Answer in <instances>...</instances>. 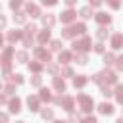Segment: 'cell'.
Here are the masks:
<instances>
[{
  "mask_svg": "<svg viewBox=\"0 0 123 123\" xmlns=\"http://www.w3.org/2000/svg\"><path fill=\"white\" fill-rule=\"evenodd\" d=\"M90 44H92L90 37H83L81 40H75L73 42V50L75 52H88L90 50Z\"/></svg>",
  "mask_w": 123,
  "mask_h": 123,
  "instance_id": "1",
  "label": "cell"
},
{
  "mask_svg": "<svg viewBox=\"0 0 123 123\" xmlns=\"http://www.w3.org/2000/svg\"><path fill=\"white\" fill-rule=\"evenodd\" d=\"M77 100H79L83 111H92V108H94V100H92V96H88V94H79Z\"/></svg>",
  "mask_w": 123,
  "mask_h": 123,
  "instance_id": "2",
  "label": "cell"
},
{
  "mask_svg": "<svg viewBox=\"0 0 123 123\" xmlns=\"http://www.w3.org/2000/svg\"><path fill=\"white\" fill-rule=\"evenodd\" d=\"M100 77H102V85H104V83H108V85L117 83V73L111 71V69H104V71L100 73Z\"/></svg>",
  "mask_w": 123,
  "mask_h": 123,
  "instance_id": "3",
  "label": "cell"
},
{
  "mask_svg": "<svg viewBox=\"0 0 123 123\" xmlns=\"http://www.w3.org/2000/svg\"><path fill=\"white\" fill-rule=\"evenodd\" d=\"M35 56H37L38 60L46 62V63H48V62H52V54H50L48 50H44L42 46H37V48H35Z\"/></svg>",
  "mask_w": 123,
  "mask_h": 123,
  "instance_id": "4",
  "label": "cell"
},
{
  "mask_svg": "<svg viewBox=\"0 0 123 123\" xmlns=\"http://www.w3.org/2000/svg\"><path fill=\"white\" fill-rule=\"evenodd\" d=\"M110 44H111V48H113V50H119V48H123V35H121V33H113V35H111V40H110Z\"/></svg>",
  "mask_w": 123,
  "mask_h": 123,
  "instance_id": "5",
  "label": "cell"
},
{
  "mask_svg": "<svg viewBox=\"0 0 123 123\" xmlns=\"http://www.w3.org/2000/svg\"><path fill=\"white\" fill-rule=\"evenodd\" d=\"M27 106H29V110L31 111H38L40 110V100H38V96H27Z\"/></svg>",
  "mask_w": 123,
  "mask_h": 123,
  "instance_id": "6",
  "label": "cell"
},
{
  "mask_svg": "<svg viewBox=\"0 0 123 123\" xmlns=\"http://www.w3.org/2000/svg\"><path fill=\"white\" fill-rule=\"evenodd\" d=\"M94 21H96V23H100V25H106V23H110V21H111V15H110V13H106V12H98V13L94 15Z\"/></svg>",
  "mask_w": 123,
  "mask_h": 123,
  "instance_id": "7",
  "label": "cell"
},
{
  "mask_svg": "<svg viewBox=\"0 0 123 123\" xmlns=\"http://www.w3.org/2000/svg\"><path fill=\"white\" fill-rule=\"evenodd\" d=\"M40 19H42V25H44V29H50V27L56 23V17H54V13H44V15H40Z\"/></svg>",
  "mask_w": 123,
  "mask_h": 123,
  "instance_id": "8",
  "label": "cell"
},
{
  "mask_svg": "<svg viewBox=\"0 0 123 123\" xmlns=\"http://www.w3.org/2000/svg\"><path fill=\"white\" fill-rule=\"evenodd\" d=\"M25 10H27V13H29L31 17H40V15H42V13H40V8H38L37 4H31V2H29Z\"/></svg>",
  "mask_w": 123,
  "mask_h": 123,
  "instance_id": "9",
  "label": "cell"
},
{
  "mask_svg": "<svg viewBox=\"0 0 123 123\" xmlns=\"http://www.w3.org/2000/svg\"><path fill=\"white\" fill-rule=\"evenodd\" d=\"M75 15H77V13H75L73 10H65V12H62L60 17H62V23H71V21L75 19Z\"/></svg>",
  "mask_w": 123,
  "mask_h": 123,
  "instance_id": "10",
  "label": "cell"
},
{
  "mask_svg": "<svg viewBox=\"0 0 123 123\" xmlns=\"http://www.w3.org/2000/svg\"><path fill=\"white\" fill-rule=\"evenodd\" d=\"M12 56H15V50L12 48V46H8L6 50H4V54H2V63L4 65H10V58Z\"/></svg>",
  "mask_w": 123,
  "mask_h": 123,
  "instance_id": "11",
  "label": "cell"
},
{
  "mask_svg": "<svg viewBox=\"0 0 123 123\" xmlns=\"http://www.w3.org/2000/svg\"><path fill=\"white\" fill-rule=\"evenodd\" d=\"M19 38H23V31H17V29L8 31V40H10V42H17Z\"/></svg>",
  "mask_w": 123,
  "mask_h": 123,
  "instance_id": "12",
  "label": "cell"
},
{
  "mask_svg": "<svg viewBox=\"0 0 123 123\" xmlns=\"http://www.w3.org/2000/svg\"><path fill=\"white\" fill-rule=\"evenodd\" d=\"M86 83H88V79H86L85 75H77V77H73V86H75V88H83Z\"/></svg>",
  "mask_w": 123,
  "mask_h": 123,
  "instance_id": "13",
  "label": "cell"
},
{
  "mask_svg": "<svg viewBox=\"0 0 123 123\" xmlns=\"http://www.w3.org/2000/svg\"><path fill=\"white\" fill-rule=\"evenodd\" d=\"M8 106H10V111H12V113H17V111L21 110V100H19V98H12V100L8 102Z\"/></svg>",
  "mask_w": 123,
  "mask_h": 123,
  "instance_id": "14",
  "label": "cell"
},
{
  "mask_svg": "<svg viewBox=\"0 0 123 123\" xmlns=\"http://www.w3.org/2000/svg\"><path fill=\"white\" fill-rule=\"evenodd\" d=\"M98 111L104 113V115H111V113H113V106L108 104V102H102V104L98 106Z\"/></svg>",
  "mask_w": 123,
  "mask_h": 123,
  "instance_id": "15",
  "label": "cell"
},
{
  "mask_svg": "<svg viewBox=\"0 0 123 123\" xmlns=\"http://www.w3.org/2000/svg\"><path fill=\"white\" fill-rule=\"evenodd\" d=\"M38 44H44V42H48L50 40V29H42V31H38Z\"/></svg>",
  "mask_w": 123,
  "mask_h": 123,
  "instance_id": "16",
  "label": "cell"
},
{
  "mask_svg": "<svg viewBox=\"0 0 123 123\" xmlns=\"http://www.w3.org/2000/svg\"><path fill=\"white\" fill-rule=\"evenodd\" d=\"M52 85H54V88H56V90H60V92H65V81H63V79H60V77H54Z\"/></svg>",
  "mask_w": 123,
  "mask_h": 123,
  "instance_id": "17",
  "label": "cell"
},
{
  "mask_svg": "<svg viewBox=\"0 0 123 123\" xmlns=\"http://www.w3.org/2000/svg\"><path fill=\"white\" fill-rule=\"evenodd\" d=\"M73 104H75V100H73L71 96H63V100H62V106H63V110H67V111H73Z\"/></svg>",
  "mask_w": 123,
  "mask_h": 123,
  "instance_id": "18",
  "label": "cell"
},
{
  "mask_svg": "<svg viewBox=\"0 0 123 123\" xmlns=\"http://www.w3.org/2000/svg\"><path fill=\"white\" fill-rule=\"evenodd\" d=\"M79 15H81L83 19H90V17H92V8H90V6H83V8L79 10Z\"/></svg>",
  "mask_w": 123,
  "mask_h": 123,
  "instance_id": "19",
  "label": "cell"
},
{
  "mask_svg": "<svg viewBox=\"0 0 123 123\" xmlns=\"http://www.w3.org/2000/svg\"><path fill=\"white\" fill-rule=\"evenodd\" d=\"M73 60V54L71 52H67V50H62L60 52V63H69Z\"/></svg>",
  "mask_w": 123,
  "mask_h": 123,
  "instance_id": "20",
  "label": "cell"
},
{
  "mask_svg": "<svg viewBox=\"0 0 123 123\" xmlns=\"http://www.w3.org/2000/svg\"><path fill=\"white\" fill-rule=\"evenodd\" d=\"M71 29H73L75 35H85V33H86V25H85V23H75Z\"/></svg>",
  "mask_w": 123,
  "mask_h": 123,
  "instance_id": "21",
  "label": "cell"
},
{
  "mask_svg": "<svg viewBox=\"0 0 123 123\" xmlns=\"http://www.w3.org/2000/svg\"><path fill=\"white\" fill-rule=\"evenodd\" d=\"M38 100H42V102H50V100H52V94H50V90H48V88H40Z\"/></svg>",
  "mask_w": 123,
  "mask_h": 123,
  "instance_id": "22",
  "label": "cell"
},
{
  "mask_svg": "<svg viewBox=\"0 0 123 123\" xmlns=\"http://www.w3.org/2000/svg\"><path fill=\"white\" fill-rule=\"evenodd\" d=\"M40 117L46 121V119H52L54 117V110L52 108H44V110H40Z\"/></svg>",
  "mask_w": 123,
  "mask_h": 123,
  "instance_id": "23",
  "label": "cell"
},
{
  "mask_svg": "<svg viewBox=\"0 0 123 123\" xmlns=\"http://www.w3.org/2000/svg\"><path fill=\"white\" fill-rule=\"evenodd\" d=\"M108 35H110V29H106V27H100V29L96 31V37H98L100 40H104V38H108Z\"/></svg>",
  "mask_w": 123,
  "mask_h": 123,
  "instance_id": "24",
  "label": "cell"
},
{
  "mask_svg": "<svg viewBox=\"0 0 123 123\" xmlns=\"http://www.w3.org/2000/svg\"><path fill=\"white\" fill-rule=\"evenodd\" d=\"M25 19H27V13L15 12V15H13V21H15V23H25Z\"/></svg>",
  "mask_w": 123,
  "mask_h": 123,
  "instance_id": "25",
  "label": "cell"
},
{
  "mask_svg": "<svg viewBox=\"0 0 123 123\" xmlns=\"http://www.w3.org/2000/svg\"><path fill=\"white\" fill-rule=\"evenodd\" d=\"M73 37H75V33H73V29H71V27L62 29V38H73Z\"/></svg>",
  "mask_w": 123,
  "mask_h": 123,
  "instance_id": "26",
  "label": "cell"
},
{
  "mask_svg": "<svg viewBox=\"0 0 123 123\" xmlns=\"http://www.w3.org/2000/svg\"><path fill=\"white\" fill-rule=\"evenodd\" d=\"M15 60H17L19 63H25V62H27V52H25V50L15 52Z\"/></svg>",
  "mask_w": 123,
  "mask_h": 123,
  "instance_id": "27",
  "label": "cell"
},
{
  "mask_svg": "<svg viewBox=\"0 0 123 123\" xmlns=\"http://www.w3.org/2000/svg\"><path fill=\"white\" fill-rule=\"evenodd\" d=\"M115 98H117V102L119 104H123V85H117V88H115Z\"/></svg>",
  "mask_w": 123,
  "mask_h": 123,
  "instance_id": "28",
  "label": "cell"
},
{
  "mask_svg": "<svg viewBox=\"0 0 123 123\" xmlns=\"http://www.w3.org/2000/svg\"><path fill=\"white\" fill-rule=\"evenodd\" d=\"M50 50L52 52H62V40H52L50 42Z\"/></svg>",
  "mask_w": 123,
  "mask_h": 123,
  "instance_id": "29",
  "label": "cell"
},
{
  "mask_svg": "<svg viewBox=\"0 0 123 123\" xmlns=\"http://www.w3.org/2000/svg\"><path fill=\"white\" fill-rule=\"evenodd\" d=\"M33 33H37V25H35V23H29V25L25 27L23 35H31V37H33Z\"/></svg>",
  "mask_w": 123,
  "mask_h": 123,
  "instance_id": "30",
  "label": "cell"
},
{
  "mask_svg": "<svg viewBox=\"0 0 123 123\" xmlns=\"http://www.w3.org/2000/svg\"><path fill=\"white\" fill-rule=\"evenodd\" d=\"M29 69L35 71V73H38V71H42V63H38V62H31V63H29Z\"/></svg>",
  "mask_w": 123,
  "mask_h": 123,
  "instance_id": "31",
  "label": "cell"
},
{
  "mask_svg": "<svg viewBox=\"0 0 123 123\" xmlns=\"http://www.w3.org/2000/svg\"><path fill=\"white\" fill-rule=\"evenodd\" d=\"M100 92H102V96H106V98H110V96L113 94V92H111V88H110V86H106V85H102V86H100Z\"/></svg>",
  "mask_w": 123,
  "mask_h": 123,
  "instance_id": "32",
  "label": "cell"
},
{
  "mask_svg": "<svg viewBox=\"0 0 123 123\" xmlns=\"http://www.w3.org/2000/svg\"><path fill=\"white\" fill-rule=\"evenodd\" d=\"M75 62H77L79 65H85V63L88 62V58H86L85 54H77V58H75Z\"/></svg>",
  "mask_w": 123,
  "mask_h": 123,
  "instance_id": "33",
  "label": "cell"
},
{
  "mask_svg": "<svg viewBox=\"0 0 123 123\" xmlns=\"http://www.w3.org/2000/svg\"><path fill=\"white\" fill-rule=\"evenodd\" d=\"M104 63H106V65L115 63V56H113V54H106V56H104Z\"/></svg>",
  "mask_w": 123,
  "mask_h": 123,
  "instance_id": "34",
  "label": "cell"
},
{
  "mask_svg": "<svg viewBox=\"0 0 123 123\" xmlns=\"http://www.w3.org/2000/svg\"><path fill=\"white\" fill-rule=\"evenodd\" d=\"M23 46H33V37L31 35H23Z\"/></svg>",
  "mask_w": 123,
  "mask_h": 123,
  "instance_id": "35",
  "label": "cell"
},
{
  "mask_svg": "<svg viewBox=\"0 0 123 123\" xmlns=\"http://www.w3.org/2000/svg\"><path fill=\"white\" fill-rule=\"evenodd\" d=\"M12 81H13V85H15V83H17V85H21L25 79H23V75H21V73H15V75H12Z\"/></svg>",
  "mask_w": 123,
  "mask_h": 123,
  "instance_id": "36",
  "label": "cell"
},
{
  "mask_svg": "<svg viewBox=\"0 0 123 123\" xmlns=\"http://www.w3.org/2000/svg\"><path fill=\"white\" fill-rule=\"evenodd\" d=\"M31 85H33V86H40V85H42V77H38V75H35V77L31 79Z\"/></svg>",
  "mask_w": 123,
  "mask_h": 123,
  "instance_id": "37",
  "label": "cell"
},
{
  "mask_svg": "<svg viewBox=\"0 0 123 123\" xmlns=\"http://www.w3.org/2000/svg\"><path fill=\"white\" fill-rule=\"evenodd\" d=\"M4 92H6V94H13V92H15V85H13V83L6 85V86H4Z\"/></svg>",
  "mask_w": 123,
  "mask_h": 123,
  "instance_id": "38",
  "label": "cell"
},
{
  "mask_svg": "<svg viewBox=\"0 0 123 123\" xmlns=\"http://www.w3.org/2000/svg\"><path fill=\"white\" fill-rule=\"evenodd\" d=\"M94 52H96V54H104V44H102V42H96V44H94Z\"/></svg>",
  "mask_w": 123,
  "mask_h": 123,
  "instance_id": "39",
  "label": "cell"
},
{
  "mask_svg": "<svg viewBox=\"0 0 123 123\" xmlns=\"http://www.w3.org/2000/svg\"><path fill=\"white\" fill-rule=\"evenodd\" d=\"M79 119H81V117H79V113H73V111H71V113H69V121H67V123H77Z\"/></svg>",
  "mask_w": 123,
  "mask_h": 123,
  "instance_id": "40",
  "label": "cell"
},
{
  "mask_svg": "<svg viewBox=\"0 0 123 123\" xmlns=\"http://www.w3.org/2000/svg\"><path fill=\"white\" fill-rule=\"evenodd\" d=\"M62 75H63V77H71V75H73V69H71V67H63V69H62Z\"/></svg>",
  "mask_w": 123,
  "mask_h": 123,
  "instance_id": "41",
  "label": "cell"
},
{
  "mask_svg": "<svg viewBox=\"0 0 123 123\" xmlns=\"http://www.w3.org/2000/svg\"><path fill=\"white\" fill-rule=\"evenodd\" d=\"M115 67L121 71L123 69V56H119V58H115Z\"/></svg>",
  "mask_w": 123,
  "mask_h": 123,
  "instance_id": "42",
  "label": "cell"
},
{
  "mask_svg": "<svg viewBox=\"0 0 123 123\" xmlns=\"http://www.w3.org/2000/svg\"><path fill=\"white\" fill-rule=\"evenodd\" d=\"M81 123H98V121H96V117H92V115H88V117H85V119H81Z\"/></svg>",
  "mask_w": 123,
  "mask_h": 123,
  "instance_id": "43",
  "label": "cell"
},
{
  "mask_svg": "<svg viewBox=\"0 0 123 123\" xmlns=\"http://www.w3.org/2000/svg\"><path fill=\"white\" fill-rule=\"evenodd\" d=\"M19 6H21V2H19V0H12V2H10V8H12V10H17Z\"/></svg>",
  "mask_w": 123,
  "mask_h": 123,
  "instance_id": "44",
  "label": "cell"
},
{
  "mask_svg": "<svg viewBox=\"0 0 123 123\" xmlns=\"http://www.w3.org/2000/svg\"><path fill=\"white\" fill-rule=\"evenodd\" d=\"M10 65H4V69H2V75H4V79H8V75H10Z\"/></svg>",
  "mask_w": 123,
  "mask_h": 123,
  "instance_id": "45",
  "label": "cell"
},
{
  "mask_svg": "<svg viewBox=\"0 0 123 123\" xmlns=\"http://www.w3.org/2000/svg\"><path fill=\"white\" fill-rule=\"evenodd\" d=\"M92 81L98 83V85H102V77H100V73H94V75H92Z\"/></svg>",
  "mask_w": 123,
  "mask_h": 123,
  "instance_id": "46",
  "label": "cell"
},
{
  "mask_svg": "<svg viewBox=\"0 0 123 123\" xmlns=\"http://www.w3.org/2000/svg\"><path fill=\"white\" fill-rule=\"evenodd\" d=\"M48 71H50V73H58V65H56V63H50V65H48Z\"/></svg>",
  "mask_w": 123,
  "mask_h": 123,
  "instance_id": "47",
  "label": "cell"
},
{
  "mask_svg": "<svg viewBox=\"0 0 123 123\" xmlns=\"http://www.w3.org/2000/svg\"><path fill=\"white\" fill-rule=\"evenodd\" d=\"M6 25H8V19H6L4 15H0V29H4Z\"/></svg>",
  "mask_w": 123,
  "mask_h": 123,
  "instance_id": "48",
  "label": "cell"
},
{
  "mask_svg": "<svg viewBox=\"0 0 123 123\" xmlns=\"http://www.w3.org/2000/svg\"><path fill=\"white\" fill-rule=\"evenodd\" d=\"M0 123H8V113H0Z\"/></svg>",
  "mask_w": 123,
  "mask_h": 123,
  "instance_id": "49",
  "label": "cell"
},
{
  "mask_svg": "<svg viewBox=\"0 0 123 123\" xmlns=\"http://www.w3.org/2000/svg\"><path fill=\"white\" fill-rule=\"evenodd\" d=\"M90 8H100V2L98 0H90Z\"/></svg>",
  "mask_w": 123,
  "mask_h": 123,
  "instance_id": "50",
  "label": "cell"
},
{
  "mask_svg": "<svg viewBox=\"0 0 123 123\" xmlns=\"http://www.w3.org/2000/svg\"><path fill=\"white\" fill-rule=\"evenodd\" d=\"M42 4H44V6H56V2H54V0H48V2H46V0H44V2H42Z\"/></svg>",
  "mask_w": 123,
  "mask_h": 123,
  "instance_id": "51",
  "label": "cell"
},
{
  "mask_svg": "<svg viewBox=\"0 0 123 123\" xmlns=\"http://www.w3.org/2000/svg\"><path fill=\"white\" fill-rule=\"evenodd\" d=\"M110 8H113V10H117V8H119V2H110Z\"/></svg>",
  "mask_w": 123,
  "mask_h": 123,
  "instance_id": "52",
  "label": "cell"
},
{
  "mask_svg": "<svg viewBox=\"0 0 123 123\" xmlns=\"http://www.w3.org/2000/svg\"><path fill=\"white\" fill-rule=\"evenodd\" d=\"M73 4H75V0H65V6H67V8H71Z\"/></svg>",
  "mask_w": 123,
  "mask_h": 123,
  "instance_id": "53",
  "label": "cell"
},
{
  "mask_svg": "<svg viewBox=\"0 0 123 123\" xmlns=\"http://www.w3.org/2000/svg\"><path fill=\"white\" fill-rule=\"evenodd\" d=\"M6 102H8V100H6V96H4V94H0V104H6Z\"/></svg>",
  "mask_w": 123,
  "mask_h": 123,
  "instance_id": "54",
  "label": "cell"
},
{
  "mask_svg": "<svg viewBox=\"0 0 123 123\" xmlns=\"http://www.w3.org/2000/svg\"><path fill=\"white\" fill-rule=\"evenodd\" d=\"M2 44H4V37L0 35V46H2Z\"/></svg>",
  "mask_w": 123,
  "mask_h": 123,
  "instance_id": "55",
  "label": "cell"
},
{
  "mask_svg": "<svg viewBox=\"0 0 123 123\" xmlns=\"http://www.w3.org/2000/svg\"><path fill=\"white\" fill-rule=\"evenodd\" d=\"M115 123H123V117H119V119H117V121H115Z\"/></svg>",
  "mask_w": 123,
  "mask_h": 123,
  "instance_id": "56",
  "label": "cell"
},
{
  "mask_svg": "<svg viewBox=\"0 0 123 123\" xmlns=\"http://www.w3.org/2000/svg\"><path fill=\"white\" fill-rule=\"evenodd\" d=\"M54 123H67V121H62V119H58V121H54Z\"/></svg>",
  "mask_w": 123,
  "mask_h": 123,
  "instance_id": "57",
  "label": "cell"
},
{
  "mask_svg": "<svg viewBox=\"0 0 123 123\" xmlns=\"http://www.w3.org/2000/svg\"><path fill=\"white\" fill-rule=\"evenodd\" d=\"M17 123H25V121H17Z\"/></svg>",
  "mask_w": 123,
  "mask_h": 123,
  "instance_id": "58",
  "label": "cell"
},
{
  "mask_svg": "<svg viewBox=\"0 0 123 123\" xmlns=\"http://www.w3.org/2000/svg\"><path fill=\"white\" fill-rule=\"evenodd\" d=\"M0 88H2V83H0Z\"/></svg>",
  "mask_w": 123,
  "mask_h": 123,
  "instance_id": "59",
  "label": "cell"
},
{
  "mask_svg": "<svg viewBox=\"0 0 123 123\" xmlns=\"http://www.w3.org/2000/svg\"><path fill=\"white\" fill-rule=\"evenodd\" d=\"M121 113H123V108H121Z\"/></svg>",
  "mask_w": 123,
  "mask_h": 123,
  "instance_id": "60",
  "label": "cell"
}]
</instances>
